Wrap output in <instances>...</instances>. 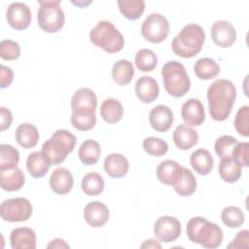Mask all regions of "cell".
Instances as JSON below:
<instances>
[{
    "instance_id": "cell-1",
    "label": "cell",
    "mask_w": 249,
    "mask_h": 249,
    "mask_svg": "<svg viewBox=\"0 0 249 249\" xmlns=\"http://www.w3.org/2000/svg\"><path fill=\"white\" fill-rule=\"evenodd\" d=\"M236 97L233 83L226 79L214 81L207 89V100L210 117L218 122L228 119Z\"/></svg>"
},
{
    "instance_id": "cell-2",
    "label": "cell",
    "mask_w": 249,
    "mask_h": 249,
    "mask_svg": "<svg viewBox=\"0 0 249 249\" xmlns=\"http://www.w3.org/2000/svg\"><path fill=\"white\" fill-rule=\"evenodd\" d=\"M188 238L200 244L204 248H217L223 241L222 229L203 217H194L190 219L186 226Z\"/></svg>"
},
{
    "instance_id": "cell-3",
    "label": "cell",
    "mask_w": 249,
    "mask_h": 249,
    "mask_svg": "<svg viewBox=\"0 0 249 249\" xmlns=\"http://www.w3.org/2000/svg\"><path fill=\"white\" fill-rule=\"evenodd\" d=\"M204 41L203 28L198 24L189 23L174 37L171 48L175 54L184 58H191L201 51Z\"/></svg>"
},
{
    "instance_id": "cell-4",
    "label": "cell",
    "mask_w": 249,
    "mask_h": 249,
    "mask_svg": "<svg viewBox=\"0 0 249 249\" xmlns=\"http://www.w3.org/2000/svg\"><path fill=\"white\" fill-rule=\"evenodd\" d=\"M76 145V136L67 129H57L42 145V152L47 156L51 164L57 165L65 160Z\"/></svg>"
},
{
    "instance_id": "cell-5",
    "label": "cell",
    "mask_w": 249,
    "mask_h": 249,
    "mask_svg": "<svg viewBox=\"0 0 249 249\" xmlns=\"http://www.w3.org/2000/svg\"><path fill=\"white\" fill-rule=\"evenodd\" d=\"M163 87L173 97L184 96L191 88V81L184 65L176 60L166 62L161 68Z\"/></svg>"
},
{
    "instance_id": "cell-6",
    "label": "cell",
    "mask_w": 249,
    "mask_h": 249,
    "mask_svg": "<svg viewBox=\"0 0 249 249\" xmlns=\"http://www.w3.org/2000/svg\"><path fill=\"white\" fill-rule=\"evenodd\" d=\"M90 42L108 53H116L124 46L123 34L108 20H100L89 32Z\"/></svg>"
},
{
    "instance_id": "cell-7",
    "label": "cell",
    "mask_w": 249,
    "mask_h": 249,
    "mask_svg": "<svg viewBox=\"0 0 249 249\" xmlns=\"http://www.w3.org/2000/svg\"><path fill=\"white\" fill-rule=\"evenodd\" d=\"M38 3L40 7L37 13V20L40 28L47 33L59 31L65 22L60 1H38Z\"/></svg>"
},
{
    "instance_id": "cell-8",
    "label": "cell",
    "mask_w": 249,
    "mask_h": 249,
    "mask_svg": "<svg viewBox=\"0 0 249 249\" xmlns=\"http://www.w3.org/2000/svg\"><path fill=\"white\" fill-rule=\"evenodd\" d=\"M32 214L31 202L24 197H14L4 200L0 205V215L4 221L23 222Z\"/></svg>"
},
{
    "instance_id": "cell-9",
    "label": "cell",
    "mask_w": 249,
    "mask_h": 249,
    "mask_svg": "<svg viewBox=\"0 0 249 249\" xmlns=\"http://www.w3.org/2000/svg\"><path fill=\"white\" fill-rule=\"evenodd\" d=\"M169 22L167 18L160 14L149 15L142 23V36L149 42L158 44L166 39L169 33Z\"/></svg>"
},
{
    "instance_id": "cell-10",
    "label": "cell",
    "mask_w": 249,
    "mask_h": 249,
    "mask_svg": "<svg viewBox=\"0 0 249 249\" xmlns=\"http://www.w3.org/2000/svg\"><path fill=\"white\" fill-rule=\"evenodd\" d=\"M181 231L179 220L172 216L160 217L154 226L155 236L164 243L175 241L180 236Z\"/></svg>"
},
{
    "instance_id": "cell-11",
    "label": "cell",
    "mask_w": 249,
    "mask_h": 249,
    "mask_svg": "<svg viewBox=\"0 0 249 249\" xmlns=\"http://www.w3.org/2000/svg\"><path fill=\"white\" fill-rule=\"evenodd\" d=\"M97 97L93 90L88 88L77 89L71 98V109L73 114H95Z\"/></svg>"
},
{
    "instance_id": "cell-12",
    "label": "cell",
    "mask_w": 249,
    "mask_h": 249,
    "mask_svg": "<svg viewBox=\"0 0 249 249\" xmlns=\"http://www.w3.org/2000/svg\"><path fill=\"white\" fill-rule=\"evenodd\" d=\"M9 25L17 30L26 29L31 23V11L27 5L21 2H14L9 5L6 12Z\"/></svg>"
},
{
    "instance_id": "cell-13",
    "label": "cell",
    "mask_w": 249,
    "mask_h": 249,
    "mask_svg": "<svg viewBox=\"0 0 249 249\" xmlns=\"http://www.w3.org/2000/svg\"><path fill=\"white\" fill-rule=\"evenodd\" d=\"M211 38L218 47L229 48L236 40V31L230 21L217 20L211 27Z\"/></svg>"
},
{
    "instance_id": "cell-14",
    "label": "cell",
    "mask_w": 249,
    "mask_h": 249,
    "mask_svg": "<svg viewBox=\"0 0 249 249\" xmlns=\"http://www.w3.org/2000/svg\"><path fill=\"white\" fill-rule=\"evenodd\" d=\"M181 116L189 126H198L205 120V112L202 102L197 98H190L181 108Z\"/></svg>"
},
{
    "instance_id": "cell-15",
    "label": "cell",
    "mask_w": 249,
    "mask_h": 249,
    "mask_svg": "<svg viewBox=\"0 0 249 249\" xmlns=\"http://www.w3.org/2000/svg\"><path fill=\"white\" fill-rule=\"evenodd\" d=\"M174 121L171 109L163 104L154 107L149 113V122L151 126L160 132L167 131Z\"/></svg>"
},
{
    "instance_id": "cell-16",
    "label": "cell",
    "mask_w": 249,
    "mask_h": 249,
    "mask_svg": "<svg viewBox=\"0 0 249 249\" xmlns=\"http://www.w3.org/2000/svg\"><path fill=\"white\" fill-rule=\"evenodd\" d=\"M109 209L100 201H90L84 209V218L86 222L93 228L104 226L109 220Z\"/></svg>"
},
{
    "instance_id": "cell-17",
    "label": "cell",
    "mask_w": 249,
    "mask_h": 249,
    "mask_svg": "<svg viewBox=\"0 0 249 249\" xmlns=\"http://www.w3.org/2000/svg\"><path fill=\"white\" fill-rule=\"evenodd\" d=\"M160 93L159 84L153 77L142 76L135 83V94L143 103H152Z\"/></svg>"
},
{
    "instance_id": "cell-18",
    "label": "cell",
    "mask_w": 249,
    "mask_h": 249,
    "mask_svg": "<svg viewBox=\"0 0 249 249\" xmlns=\"http://www.w3.org/2000/svg\"><path fill=\"white\" fill-rule=\"evenodd\" d=\"M74 184L72 173L65 167H58L52 173L50 177V187L56 195L68 194Z\"/></svg>"
},
{
    "instance_id": "cell-19",
    "label": "cell",
    "mask_w": 249,
    "mask_h": 249,
    "mask_svg": "<svg viewBox=\"0 0 249 249\" xmlns=\"http://www.w3.org/2000/svg\"><path fill=\"white\" fill-rule=\"evenodd\" d=\"M10 242L13 249H35L36 233L31 228H16L11 232Z\"/></svg>"
},
{
    "instance_id": "cell-20",
    "label": "cell",
    "mask_w": 249,
    "mask_h": 249,
    "mask_svg": "<svg viewBox=\"0 0 249 249\" xmlns=\"http://www.w3.org/2000/svg\"><path fill=\"white\" fill-rule=\"evenodd\" d=\"M128 160L122 154L113 153L107 156L104 160V169L112 178L124 177L128 172Z\"/></svg>"
},
{
    "instance_id": "cell-21",
    "label": "cell",
    "mask_w": 249,
    "mask_h": 249,
    "mask_svg": "<svg viewBox=\"0 0 249 249\" xmlns=\"http://www.w3.org/2000/svg\"><path fill=\"white\" fill-rule=\"evenodd\" d=\"M24 182V173L18 166L11 169L0 170V185L4 191H18L23 187Z\"/></svg>"
},
{
    "instance_id": "cell-22",
    "label": "cell",
    "mask_w": 249,
    "mask_h": 249,
    "mask_svg": "<svg viewBox=\"0 0 249 249\" xmlns=\"http://www.w3.org/2000/svg\"><path fill=\"white\" fill-rule=\"evenodd\" d=\"M173 141L180 150H189L198 141L196 129L187 124H179L173 131Z\"/></svg>"
},
{
    "instance_id": "cell-23",
    "label": "cell",
    "mask_w": 249,
    "mask_h": 249,
    "mask_svg": "<svg viewBox=\"0 0 249 249\" xmlns=\"http://www.w3.org/2000/svg\"><path fill=\"white\" fill-rule=\"evenodd\" d=\"M183 166L173 160L161 161L156 170L159 181L164 185H174L182 172Z\"/></svg>"
},
{
    "instance_id": "cell-24",
    "label": "cell",
    "mask_w": 249,
    "mask_h": 249,
    "mask_svg": "<svg viewBox=\"0 0 249 249\" xmlns=\"http://www.w3.org/2000/svg\"><path fill=\"white\" fill-rule=\"evenodd\" d=\"M51 165L49 159L42 151L29 154L26 160L27 171L34 178H41L45 176Z\"/></svg>"
},
{
    "instance_id": "cell-25",
    "label": "cell",
    "mask_w": 249,
    "mask_h": 249,
    "mask_svg": "<svg viewBox=\"0 0 249 249\" xmlns=\"http://www.w3.org/2000/svg\"><path fill=\"white\" fill-rule=\"evenodd\" d=\"M15 138L18 144L22 148H34L39 141V131L35 125L29 123H23L17 127Z\"/></svg>"
},
{
    "instance_id": "cell-26",
    "label": "cell",
    "mask_w": 249,
    "mask_h": 249,
    "mask_svg": "<svg viewBox=\"0 0 249 249\" xmlns=\"http://www.w3.org/2000/svg\"><path fill=\"white\" fill-rule=\"evenodd\" d=\"M190 162L194 170L199 175H207L211 172L214 160L210 152L206 149H197L192 153Z\"/></svg>"
},
{
    "instance_id": "cell-27",
    "label": "cell",
    "mask_w": 249,
    "mask_h": 249,
    "mask_svg": "<svg viewBox=\"0 0 249 249\" xmlns=\"http://www.w3.org/2000/svg\"><path fill=\"white\" fill-rule=\"evenodd\" d=\"M124 108L116 98H106L100 106L101 118L108 124H116L123 118Z\"/></svg>"
},
{
    "instance_id": "cell-28",
    "label": "cell",
    "mask_w": 249,
    "mask_h": 249,
    "mask_svg": "<svg viewBox=\"0 0 249 249\" xmlns=\"http://www.w3.org/2000/svg\"><path fill=\"white\" fill-rule=\"evenodd\" d=\"M134 76L132 63L127 59H120L112 67V78L120 86H125L130 83Z\"/></svg>"
},
{
    "instance_id": "cell-29",
    "label": "cell",
    "mask_w": 249,
    "mask_h": 249,
    "mask_svg": "<svg viewBox=\"0 0 249 249\" xmlns=\"http://www.w3.org/2000/svg\"><path fill=\"white\" fill-rule=\"evenodd\" d=\"M219 174L225 182L234 183L241 177L242 166L231 157L221 159L219 163Z\"/></svg>"
},
{
    "instance_id": "cell-30",
    "label": "cell",
    "mask_w": 249,
    "mask_h": 249,
    "mask_svg": "<svg viewBox=\"0 0 249 249\" xmlns=\"http://www.w3.org/2000/svg\"><path fill=\"white\" fill-rule=\"evenodd\" d=\"M173 188L181 196H192L196 189V180L193 172L190 169L183 167L179 178L173 185Z\"/></svg>"
},
{
    "instance_id": "cell-31",
    "label": "cell",
    "mask_w": 249,
    "mask_h": 249,
    "mask_svg": "<svg viewBox=\"0 0 249 249\" xmlns=\"http://www.w3.org/2000/svg\"><path fill=\"white\" fill-rule=\"evenodd\" d=\"M101 154V148L98 142L89 139L84 141L79 148V159L86 165L95 164Z\"/></svg>"
},
{
    "instance_id": "cell-32",
    "label": "cell",
    "mask_w": 249,
    "mask_h": 249,
    "mask_svg": "<svg viewBox=\"0 0 249 249\" xmlns=\"http://www.w3.org/2000/svg\"><path fill=\"white\" fill-rule=\"evenodd\" d=\"M194 71L197 78L201 80H210L216 78L220 73V66L210 57H202L196 60L194 65Z\"/></svg>"
},
{
    "instance_id": "cell-33",
    "label": "cell",
    "mask_w": 249,
    "mask_h": 249,
    "mask_svg": "<svg viewBox=\"0 0 249 249\" xmlns=\"http://www.w3.org/2000/svg\"><path fill=\"white\" fill-rule=\"evenodd\" d=\"M118 6L123 16L130 20L138 19L145 11L144 0H119Z\"/></svg>"
},
{
    "instance_id": "cell-34",
    "label": "cell",
    "mask_w": 249,
    "mask_h": 249,
    "mask_svg": "<svg viewBox=\"0 0 249 249\" xmlns=\"http://www.w3.org/2000/svg\"><path fill=\"white\" fill-rule=\"evenodd\" d=\"M83 192L88 196H98L104 190V180L97 172H89L82 179Z\"/></svg>"
},
{
    "instance_id": "cell-35",
    "label": "cell",
    "mask_w": 249,
    "mask_h": 249,
    "mask_svg": "<svg viewBox=\"0 0 249 249\" xmlns=\"http://www.w3.org/2000/svg\"><path fill=\"white\" fill-rule=\"evenodd\" d=\"M135 64L142 72L153 71L158 64V56L150 49H141L136 53Z\"/></svg>"
},
{
    "instance_id": "cell-36",
    "label": "cell",
    "mask_w": 249,
    "mask_h": 249,
    "mask_svg": "<svg viewBox=\"0 0 249 249\" xmlns=\"http://www.w3.org/2000/svg\"><path fill=\"white\" fill-rule=\"evenodd\" d=\"M19 161V153L12 145H0V170L11 169L18 166Z\"/></svg>"
},
{
    "instance_id": "cell-37",
    "label": "cell",
    "mask_w": 249,
    "mask_h": 249,
    "mask_svg": "<svg viewBox=\"0 0 249 249\" xmlns=\"http://www.w3.org/2000/svg\"><path fill=\"white\" fill-rule=\"evenodd\" d=\"M222 222L229 228H239L245 220L242 210L236 206H228L222 210Z\"/></svg>"
},
{
    "instance_id": "cell-38",
    "label": "cell",
    "mask_w": 249,
    "mask_h": 249,
    "mask_svg": "<svg viewBox=\"0 0 249 249\" xmlns=\"http://www.w3.org/2000/svg\"><path fill=\"white\" fill-rule=\"evenodd\" d=\"M143 149L147 154L151 156L161 157L167 153L168 145L164 140L159 137L150 136L143 140Z\"/></svg>"
},
{
    "instance_id": "cell-39",
    "label": "cell",
    "mask_w": 249,
    "mask_h": 249,
    "mask_svg": "<svg viewBox=\"0 0 249 249\" xmlns=\"http://www.w3.org/2000/svg\"><path fill=\"white\" fill-rule=\"evenodd\" d=\"M237 142H238L237 139L231 135H223L215 141V144H214L215 153L220 159L230 158Z\"/></svg>"
},
{
    "instance_id": "cell-40",
    "label": "cell",
    "mask_w": 249,
    "mask_h": 249,
    "mask_svg": "<svg viewBox=\"0 0 249 249\" xmlns=\"http://www.w3.org/2000/svg\"><path fill=\"white\" fill-rule=\"evenodd\" d=\"M249 106L245 105L238 109L234 118V127L238 134L247 137L249 135Z\"/></svg>"
},
{
    "instance_id": "cell-41",
    "label": "cell",
    "mask_w": 249,
    "mask_h": 249,
    "mask_svg": "<svg viewBox=\"0 0 249 249\" xmlns=\"http://www.w3.org/2000/svg\"><path fill=\"white\" fill-rule=\"evenodd\" d=\"M96 123L95 114H73L71 116L72 125L81 131H87L91 129Z\"/></svg>"
},
{
    "instance_id": "cell-42",
    "label": "cell",
    "mask_w": 249,
    "mask_h": 249,
    "mask_svg": "<svg viewBox=\"0 0 249 249\" xmlns=\"http://www.w3.org/2000/svg\"><path fill=\"white\" fill-rule=\"evenodd\" d=\"M20 55L18 43L13 40H2L0 45V56L5 60H16Z\"/></svg>"
},
{
    "instance_id": "cell-43",
    "label": "cell",
    "mask_w": 249,
    "mask_h": 249,
    "mask_svg": "<svg viewBox=\"0 0 249 249\" xmlns=\"http://www.w3.org/2000/svg\"><path fill=\"white\" fill-rule=\"evenodd\" d=\"M248 150L249 143L248 142H237L235 147L231 152V158L238 162L241 166H248Z\"/></svg>"
},
{
    "instance_id": "cell-44",
    "label": "cell",
    "mask_w": 249,
    "mask_h": 249,
    "mask_svg": "<svg viewBox=\"0 0 249 249\" xmlns=\"http://www.w3.org/2000/svg\"><path fill=\"white\" fill-rule=\"evenodd\" d=\"M249 231L242 230L237 232L234 239L228 245V248H248Z\"/></svg>"
},
{
    "instance_id": "cell-45",
    "label": "cell",
    "mask_w": 249,
    "mask_h": 249,
    "mask_svg": "<svg viewBox=\"0 0 249 249\" xmlns=\"http://www.w3.org/2000/svg\"><path fill=\"white\" fill-rule=\"evenodd\" d=\"M0 88L5 89L9 87L13 80H14V72L13 70L5 65H1V70H0Z\"/></svg>"
},
{
    "instance_id": "cell-46",
    "label": "cell",
    "mask_w": 249,
    "mask_h": 249,
    "mask_svg": "<svg viewBox=\"0 0 249 249\" xmlns=\"http://www.w3.org/2000/svg\"><path fill=\"white\" fill-rule=\"evenodd\" d=\"M13 122V115L12 112L7 109L6 107L0 108V125H1V131L6 130L9 128Z\"/></svg>"
},
{
    "instance_id": "cell-47",
    "label": "cell",
    "mask_w": 249,
    "mask_h": 249,
    "mask_svg": "<svg viewBox=\"0 0 249 249\" xmlns=\"http://www.w3.org/2000/svg\"><path fill=\"white\" fill-rule=\"evenodd\" d=\"M47 248H69V245L63 239L54 238L47 245Z\"/></svg>"
},
{
    "instance_id": "cell-48",
    "label": "cell",
    "mask_w": 249,
    "mask_h": 249,
    "mask_svg": "<svg viewBox=\"0 0 249 249\" xmlns=\"http://www.w3.org/2000/svg\"><path fill=\"white\" fill-rule=\"evenodd\" d=\"M141 248H161V245L155 239H149L141 245Z\"/></svg>"
}]
</instances>
